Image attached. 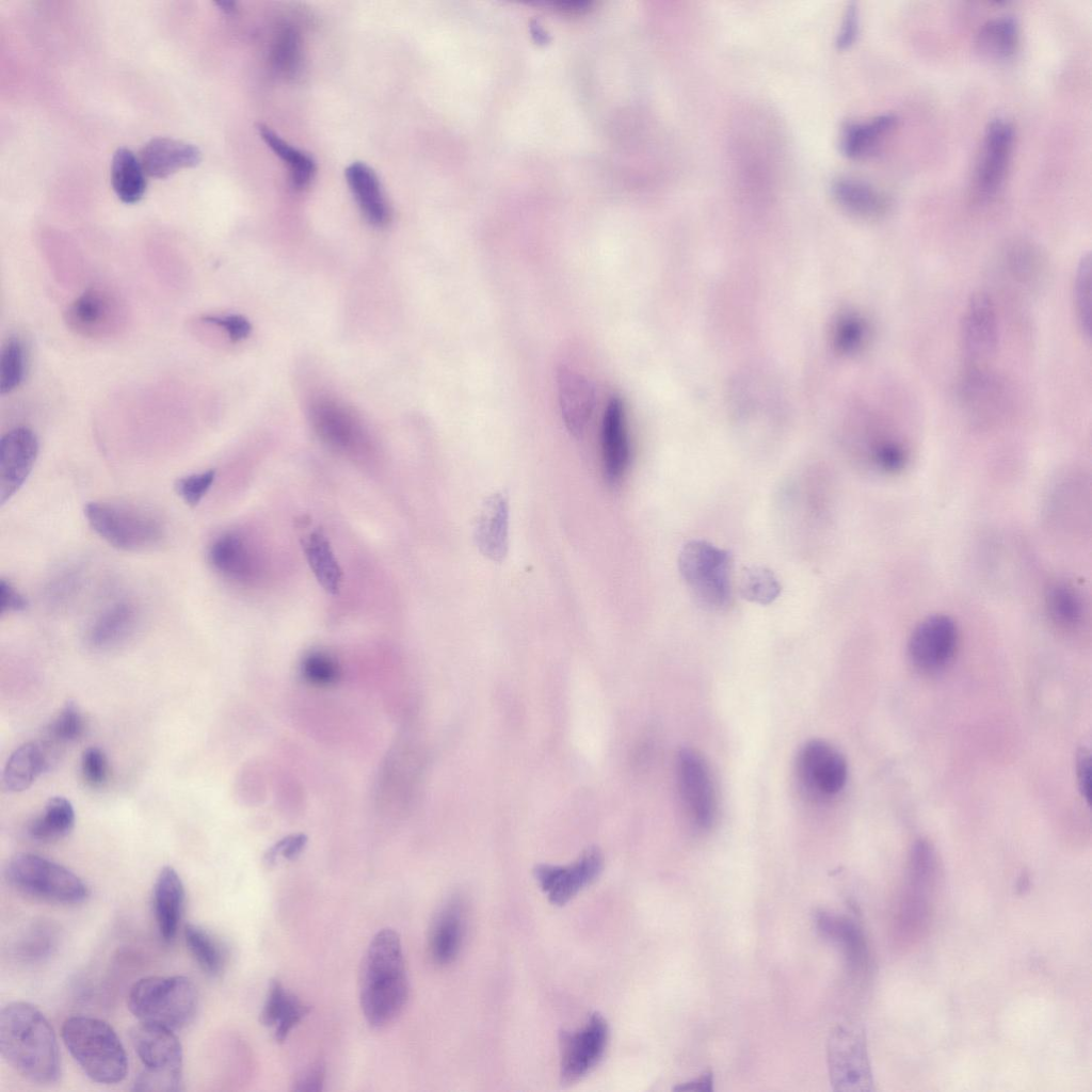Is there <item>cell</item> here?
Listing matches in <instances>:
<instances>
[{"label": "cell", "instance_id": "cell-8", "mask_svg": "<svg viewBox=\"0 0 1092 1092\" xmlns=\"http://www.w3.org/2000/svg\"><path fill=\"white\" fill-rule=\"evenodd\" d=\"M678 569L695 599L705 608L721 610L730 604L727 551L706 541H690L678 555Z\"/></svg>", "mask_w": 1092, "mask_h": 1092}, {"label": "cell", "instance_id": "cell-14", "mask_svg": "<svg viewBox=\"0 0 1092 1092\" xmlns=\"http://www.w3.org/2000/svg\"><path fill=\"white\" fill-rule=\"evenodd\" d=\"M796 767L804 789L819 798H831L840 792L848 777L842 754L821 739L805 742L798 753Z\"/></svg>", "mask_w": 1092, "mask_h": 1092}, {"label": "cell", "instance_id": "cell-26", "mask_svg": "<svg viewBox=\"0 0 1092 1092\" xmlns=\"http://www.w3.org/2000/svg\"><path fill=\"white\" fill-rule=\"evenodd\" d=\"M464 927V904L454 896L443 905L431 927L430 952L437 964L446 965L456 958L462 946Z\"/></svg>", "mask_w": 1092, "mask_h": 1092}, {"label": "cell", "instance_id": "cell-58", "mask_svg": "<svg viewBox=\"0 0 1092 1092\" xmlns=\"http://www.w3.org/2000/svg\"><path fill=\"white\" fill-rule=\"evenodd\" d=\"M711 1081H712L711 1080V1075L710 1074H705L701 1078L696 1079L693 1082H690L688 1085L678 1087L677 1090H681V1091H687V1090L688 1091H710L711 1090Z\"/></svg>", "mask_w": 1092, "mask_h": 1092}, {"label": "cell", "instance_id": "cell-32", "mask_svg": "<svg viewBox=\"0 0 1092 1092\" xmlns=\"http://www.w3.org/2000/svg\"><path fill=\"white\" fill-rule=\"evenodd\" d=\"M52 762L49 745L30 741L18 746L10 756L3 770L2 783L10 792L28 789Z\"/></svg>", "mask_w": 1092, "mask_h": 1092}, {"label": "cell", "instance_id": "cell-6", "mask_svg": "<svg viewBox=\"0 0 1092 1092\" xmlns=\"http://www.w3.org/2000/svg\"><path fill=\"white\" fill-rule=\"evenodd\" d=\"M5 877L18 892L53 903L76 904L90 895L86 884L68 868L33 853L10 858Z\"/></svg>", "mask_w": 1092, "mask_h": 1092}, {"label": "cell", "instance_id": "cell-15", "mask_svg": "<svg viewBox=\"0 0 1092 1092\" xmlns=\"http://www.w3.org/2000/svg\"><path fill=\"white\" fill-rule=\"evenodd\" d=\"M67 325L77 334L90 338H106L117 334L126 323L123 302L113 293L99 288L86 290L67 308Z\"/></svg>", "mask_w": 1092, "mask_h": 1092}, {"label": "cell", "instance_id": "cell-51", "mask_svg": "<svg viewBox=\"0 0 1092 1092\" xmlns=\"http://www.w3.org/2000/svg\"><path fill=\"white\" fill-rule=\"evenodd\" d=\"M1011 268L1019 277L1035 276L1041 269V258L1034 248L1026 245L1015 246L1011 250Z\"/></svg>", "mask_w": 1092, "mask_h": 1092}, {"label": "cell", "instance_id": "cell-56", "mask_svg": "<svg viewBox=\"0 0 1092 1092\" xmlns=\"http://www.w3.org/2000/svg\"><path fill=\"white\" fill-rule=\"evenodd\" d=\"M26 597L7 580H0V613L20 612L27 609Z\"/></svg>", "mask_w": 1092, "mask_h": 1092}, {"label": "cell", "instance_id": "cell-53", "mask_svg": "<svg viewBox=\"0 0 1092 1092\" xmlns=\"http://www.w3.org/2000/svg\"><path fill=\"white\" fill-rule=\"evenodd\" d=\"M202 321L222 327L234 341L247 337L251 332L250 322L239 315L204 316Z\"/></svg>", "mask_w": 1092, "mask_h": 1092}, {"label": "cell", "instance_id": "cell-20", "mask_svg": "<svg viewBox=\"0 0 1092 1092\" xmlns=\"http://www.w3.org/2000/svg\"><path fill=\"white\" fill-rule=\"evenodd\" d=\"M557 383L564 424L572 435L579 437L595 405L594 387L584 375L565 365L558 368Z\"/></svg>", "mask_w": 1092, "mask_h": 1092}, {"label": "cell", "instance_id": "cell-5", "mask_svg": "<svg viewBox=\"0 0 1092 1092\" xmlns=\"http://www.w3.org/2000/svg\"><path fill=\"white\" fill-rule=\"evenodd\" d=\"M130 1041L143 1066L134 1091L181 1090L183 1054L173 1030L139 1022L130 1030Z\"/></svg>", "mask_w": 1092, "mask_h": 1092}, {"label": "cell", "instance_id": "cell-28", "mask_svg": "<svg viewBox=\"0 0 1092 1092\" xmlns=\"http://www.w3.org/2000/svg\"><path fill=\"white\" fill-rule=\"evenodd\" d=\"M1044 608L1049 622L1063 631H1077L1089 616L1082 592L1071 581L1058 580L1046 590Z\"/></svg>", "mask_w": 1092, "mask_h": 1092}, {"label": "cell", "instance_id": "cell-47", "mask_svg": "<svg viewBox=\"0 0 1092 1092\" xmlns=\"http://www.w3.org/2000/svg\"><path fill=\"white\" fill-rule=\"evenodd\" d=\"M302 674L314 685L327 686L338 680L340 668L330 655L315 652L303 659Z\"/></svg>", "mask_w": 1092, "mask_h": 1092}, {"label": "cell", "instance_id": "cell-33", "mask_svg": "<svg viewBox=\"0 0 1092 1092\" xmlns=\"http://www.w3.org/2000/svg\"><path fill=\"white\" fill-rule=\"evenodd\" d=\"M832 194L845 210L858 216H879L887 209L885 196L862 179L838 178L832 184Z\"/></svg>", "mask_w": 1092, "mask_h": 1092}, {"label": "cell", "instance_id": "cell-10", "mask_svg": "<svg viewBox=\"0 0 1092 1092\" xmlns=\"http://www.w3.org/2000/svg\"><path fill=\"white\" fill-rule=\"evenodd\" d=\"M609 1040L605 1017L595 1012L584 1026L560 1035V1076L563 1083H574L588 1075L601 1060Z\"/></svg>", "mask_w": 1092, "mask_h": 1092}, {"label": "cell", "instance_id": "cell-18", "mask_svg": "<svg viewBox=\"0 0 1092 1092\" xmlns=\"http://www.w3.org/2000/svg\"><path fill=\"white\" fill-rule=\"evenodd\" d=\"M38 454L36 435L20 427L0 441V502L4 504L25 483Z\"/></svg>", "mask_w": 1092, "mask_h": 1092}, {"label": "cell", "instance_id": "cell-25", "mask_svg": "<svg viewBox=\"0 0 1092 1092\" xmlns=\"http://www.w3.org/2000/svg\"><path fill=\"white\" fill-rule=\"evenodd\" d=\"M139 624L136 608L127 601L115 603L98 614L86 631V642L95 649L117 647L129 640Z\"/></svg>", "mask_w": 1092, "mask_h": 1092}, {"label": "cell", "instance_id": "cell-24", "mask_svg": "<svg viewBox=\"0 0 1092 1092\" xmlns=\"http://www.w3.org/2000/svg\"><path fill=\"white\" fill-rule=\"evenodd\" d=\"M184 898V886L177 871L171 866L163 867L154 884L152 904L159 934L166 943L177 934Z\"/></svg>", "mask_w": 1092, "mask_h": 1092}, {"label": "cell", "instance_id": "cell-49", "mask_svg": "<svg viewBox=\"0 0 1092 1092\" xmlns=\"http://www.w3.org/2000/svg\"><path fill=\"white\" fill-rule=\"evenodd\" d=\"M81 774L91 787H101L109 776V765L103 751L97 746L84 750L81 756Z\"/></svg>", "mask_w": 1092, "mask_h": 1092}, {"label": "cell", "instance_id": "cell-40", "mask_svg": "<svg viewBox=\"0 0 1092 1092\" xmlns=\"http://www.w3.org/2000/svg\"><path fill=\"white\" fill-rule=\"evenodd\" d=\"M183 934L188 949L199 967L210 976H219L225 965V952L220 942L195 924L186 925Z\"/></svg>", "mask_w": 1092, "mask_h": 1092}, {"label": "cell", "instance_id": "cell-11", "mask_svg": "<svg viewBox=\"0 0 1092 1092\" xmlns=\"http://www.w3.org/2000/svg\"><path fill=\"white\" fill-rule=\"evenodd\" d=\"M958 645L956 622L949 615L937 613L925 617L914 627L908 642V654L916 669L934 673L952 661Z\"/></svg>", "mask_w": 1092, "mask_h": 1092}, {"label": "cell", "instance_id": "cell-29", "mask_svg": "<svg viewBox=\"0 0 1092 1092\" xmlns=\"http://www.w3.org/2000/svg\"><path fill=\"white\" fill-rule=\"evenodd\" d=\"M310 416L319 436L327 444L338 449H349L358 440V424L338 402L321 398L311 404Z\"/></svg>", "mask_w": 1092, "mask_h": 1092}, {"label": "cell", "instance_id": "cell-43", "mask_svg": "<svg viewBox=\"0 0 1092 1092\" xmlns=\"http://www.w3.org/2000/svg\"><path fill=\"white\" fill-rule=\"evenodd\" d=\"M1073 300L1076 319L1082 335H1091V256H1081L1075 272Z\"/></svg>", "mask_w": 1092, "mask_h": 1092}, {"label": "cell", "instance_id": "cell-46", "mask_svg": "<svg viewBox=\"0 0 1092 1092\" xmlns=\"http://www.w3.org/2000/svg\"><path fill=\"white\" fill-rule=\"evenodd\" d=\"M910 461V452L903 443L897 439L879 441L872 450V462L883 472L896 475L902 471Z\"/></svg>", "mask_w": 1092, "mask_h": 1092}, {"label": "cell", "instance_id": "cell-35", "mask_svg": "<svg viewBox=\"0 0 1092 1092\" xmlns=\"http://www.w3.org/2000/svg\"><path fill=\"white\" fill-rule=\"evenodd\" d=\"M145 171L140 159L128 148L119 147L113 155L111 182L117 197L126 204L138 203L146 191Z\"/></svg>", "mask_w": 1092, "mask_h": 1092}, {"label": "cell", "instance_id": "cell-41", "mask_svg": "<svg viewBox=\"0 0 1092 1092\" xmlns=\"http://www.w3.org/2000/svg\"><path fill=\"white\" fill-rule=\"evenodd\" d=\"M26 370L27 350L23 341L17 336L7 338L1 350V394H7L17 388L25 379Z\"/></svg>", "mask_w": 1092, "mask_h": 1092}, {"label": "cell", "instance_id": "cell-13", "mask_svg": "<svg viewBox=\"0 0 1092 1092\" xmlns=\"http://www.w3.org/2000/svg\"><path fill=\"white\" fill-rule=\"evenodd\" d=\"M677 781L689 818L698 829H709L717 815L716 790L709 767L695 750L686 748L679 752Z\"/></svg>", "mask_w": 1092, "mask_h": 1092}, {"label": "cell", "instance_id": "cell-4", "mask_svg": "<svg viewBox=\"0 0 1092 1092\" xmlns=\"http://www.w3.org/2000/svg\"><path fill=\"white\" fill-rule=\"evenodd\" d=\"M197 991L184 976H149L130 987L127 1005L141 1023L171 1030L186 1026L197 1008Z\"/></svg>", "mask_w": 1092, "mask_h": 1092}, {"label": "cell", "instance_id": "cell-22", "mask_svg": "<svg viewBox=\"0 0 1092 1092\" xmlns=\"http://www.w3.org/2000/svg\"><path fill=\"white\" fill-rule=\"evenodd\" d=\"M604 471L607 481L616 484L629 464V443L625 424L624 404L619 397L610 399L601 428Z\"/></svg>", "mask_w": 1092, "mask_h": 1092}, {"label": "cell", "instance_id": "cell-48", "mask_svg": "<svg viewBox=\"0 0 1092 1092\" xmlns=\"http://www.w3.org/2000/svg\"><path fill=\"white\" fill-rule=\"evenodd\" d=\"M215 470L208 469L198 473L177 479L175 491L177 495L189 505H196L210 489L215 479Z\"/></svg>", "mask_w": 1092, "mask_h": 1092}, {"label": "cell", "instance_id": "cell-50", "mask_svg": "<svg viewBox=\"0 0 1092 1092\" xmlns=\"http://www.w3.org/2000/svg\"><path fill=\"white\" fill-rule=\"evenodd\" d=\"M867 336L868 326L858 317L850 316L846 318L839 327V344L849 352H854L863 347Z\"/></svg>", "mask_w": 1092, "mask_h": 1092}, {"label": "cell", "instance_id": "cell-39", "mask_svg": "<svg viewBox=\"0 0 1092 1092\" xmlns=\"http://www.w3.org/2000/svg\"><path fill=\"white\" fill-rule=\"evenodd\" d=\"M257 129L272 151L288 164L292 186L298 190L306 188L316 173L314 159L290 145L269 127L260 124Z\"/></svg>", "mask_w": 1092, "mask_h": 1092}, {"label": "cell", "instance_id": "cell-34", "mask_svg": "<svg viewBox=\"0 0 1092 1092\" xmlns=\"http://www.w3.org/2000/svg\"><path fill=\"white\" fill-rule=\"evenodd\" d=\"M302 548L319 584L327 593L337 594L342 571L326 535L319 529L314 530L303 539Z\"/></svg>", "mask_w": 1092, "mask_h": 1092}, {"label": "cell", "instance_id": "cell-59", "mask_svg": "<svg viewBox=\"0 0 1092 1092\" xmlns=\"http://www.w3.org/2000/svg\"><path fill=\"white\" fill-rule=\"evenodd\" d=\"M216 4L225 12H231L235 10L234 2H218Z\"/></svg>", "mask_w": 1092, "mask_h": 1092}, {"label": "cell", "instance_id": "cell-31", "mask_svg": "<svg viewBox=\"0 0 1092 1092\" xmlns=\"http://www.w3.org/2000/svg\"><path fill=\"white\" fill-rule=\"evenodd\" d=\"M309 1011V1006L289 993L279 980L273 979L259 1019L262 1025L275 1028L274 1039L282 1043Z\"/></svg>", "mask_w": 1092, "mask_h": 1092}, {"label": "cell", "instance_id": "cell-44", "mask_svg": "<svg viewBox=\"0 0 1092 1092\" xmlns=\"http://www.w3.org/2000/svg\"><path fill=\"white\" fill-rule=\"evenodd\" d=\"M274 69L286 77H293L301 64V42L299 34L288 28L283 30L272 50Z\"/></svg>", "mask_w": 1092, "mask_h": 1092}, {"label": "cell", "instance_id": "cell-37", "mask_svg": "<svg viewBox=\"0 0 1092 1092\" xmlns=\"http://www.w3.org/2000/svg\"><path fill=\"white\" fill-rule=\"evenodd\" d=\"M74 824L75 810L71 803L64 797H53L48 800L43 813L29 822L27 831L35 840L51 841L66 836Z\"/></svg>", "mask_w": 1092, "mask_h": 1092}, {"label": "cell", "instance_id": "cell-2", "mask_svg": "<svg viewBox=\"0 0 1092 1092\" xmlns=\"http://www.w3.org/2000/svg\"><path fill=\"white\" fill-rule=\"evenodd\" d=\"M359 1002L367 1023L381 1028L403 1010L410 993L400 935L390 928L378 931L362 960Z\"/></svg>", "mask_w": 1092, "mask_h": 1092}, {"label": "cell", "instance_id": "cell-1", "mask_svg": "<svg viewBox=\"0 0 1092 1092\" xmlns=\"http://www.w3.org/2000/svg\"><path fill=\"white\" fill-rule=\"evenodd\" d=\"M0 1051L26 1079L50 1085L61 1076V1057L54 1031L33 1005L14 1001L0 1012Z\"/></svg>", "mask_w": 1092, "mask_h": 1092}, {"label": "cell", "instance_id": "cell-7", "mask_svg": "<svg viewBox=\"0 0 1092 1092\" xmlns=\"http://www.w3.org/2000/svg\"><path fill=\"white\" fill-rule=\"evenodd\" d=\"M84 515L102 540L121 550L150 549L164 537V528L156 516L131 505L93 501L84 507Z\"/></svg>", "mask_w": 1092, "mask_h": 1092}, {"label": "cell", "instance_id": "cell-9", "mask_svg": "<svg viewBox=\"0 0 1092 1092\" xmlns=\"http://www.w3.org/2000/svg\"><path fill=\"white\" fill-rule=\"evenodd\" d=\"M936 872L930 852L920 848L912 862L895 921L896 940L911 947L926 935L934 908Z\"/></svg>", "mask_w": 1092, "mask_h": 1092}, {"label": "cell", "instance_id": "cell-42", "mask_svg": "<svg viewBox=\"0 0 1092 1092\" xmlns=\"http://www.w3.org/2000/svg\"><path fill=\"white\" fill-rule=\"evenodd\" d=\"M739 590L744 599L768 605L778 596L781 585L771 571L761 566H752L743 571Z\"/></svg>", "mask_w": 1092, "mask_h": 1092}, {"label": "cell", "instance_id": "cell-3", "mask_svg": "<svg viewBox=\"0 0 1092 1092\" xmlns=\"http://www.w3.org/2000/svg\"><path fill=\"white\" fill-rule=\"evenodd\" d=\"M61 1035L74 1060L93 1081L114 1085L125 1079L127 1054L107 1022L86 1015L70 1016L64 1021Z\"/></svg>", "mask_w": 1092, "mask_h": 1092}, {"label": "cell", "instance_id": "cell-52", "mask_svg": "<svg viewBox=\"0 0 1092 1092\" xmlns=\"http://www.w3.org/2000/svg\"><path fill=\"white\" fill-rule=\"evenodd\" d=\"M325 1063L317 1060L305 1067L294 1079L292 1090L299 1092H319L325 1080Z\"/></svg>", "mask_w": 1092, "mask_h": 1092}, {"label": "cell", "instance_id": "cell-54", "mask_svg": "<svg viewBox=\"0 0 1092 1092\" xmlns=\"http://www.w3.org/2000/svg\"><path fill=\"white\" fill-rule=\"evenodd\" d=\"M858 33V9L855 2H850L846 9L836 45L840 50L849 48L856 39Z\"/></svg>", "mask_w": 1092, "mask_h": 1092}, {"label": "cell", "instance_id": "cell-12", "mask_svg": "<svg viewBox=\"0 0 1092 1092\" xmlns=\"http://www.w3.org/2000/svg\"><path fill=\"white\" fill-rule=\"evenodd\" d=\"M960 339L967 369H982L980 365L995 356L999 343L998 318L987 293L980 291L969 298L961 321Z\"/></svg>", "mask_w": 1092, "mask_h": 1092}, {"label": "cell", "instance_id": "cell-55", "mask_svg": "<svg viewBox=\"0 0 1092 1092\" xmlns=\"http://www.w3.org/2000/svg\"><path fill=\"white\" fill-rule=\"evenodd\" d=\"M305 844L306 838L304 835H293L284 838L269 850L266 855V862L271 865L278 855L287 860H293L301 853Z\"/></svg>", "mask_w": 1092, "mask_h": 1092}, {"label": "cell", "instance_id": "cell-57", "mask_svg": "<svg viewBox=\"0 0 1092 1092\" xmlns=\"http://www.w3.org/2000/svg\"><path fill=\"white\" fill-rule=\"evenodd\" d=\"M1077 775L1082 797L1090 802L1091 796V760L1087 751H1081L1077 760Z\"/></svg>", "mask_w": 1092, "mask_h": 1092}, {"label": "cell", "instance_id": "cell-16", "mask_svg": "<svg viewBox=\"0 0 1092 1092\" xmlns=\"http://www.w3.org/2000/svg\"><path fill=\"white\" fill-rule=\"evenodd\" d=\"M829 1069L834 1090L865 1091L871 1089V1076L863 1035L846 1027H837L829 1040Z\"/></svg>", "mask_w": 1092, "mask_h": 1092}, {"label": "cell", "instance_id": "cell-21", "mask_svg": "<svg viewBox=\"0 0 1092 1092\" xmlns=\"http://www.w3.org/2000/svg\"><path fill=\"white\" fill-rule=\"evenodd\" d=\"M475 541L480 552L494 562H502L509 549V503L501 493L488 496L482 504L475 526Z\"/></svg>", "mask_w": 1092, "mask_h": 1092}, {"label": "cell", "instance_id": "cell-19", "mask_svg": "<svg viewBox=\"0 0 1092 1092\" xmlns=\"http://www.w3.org/2000/svg\"><path fill=\"white\" fill-rule=\"evenodd\" d=\"M1013 144V128L1005 119L995 118L986 127L976 172V186L983 197L994 196L1001 188L1008 171Z\"/></svg>", "mask_w": 1092, "mask_h": 1092}, {"label": "cell", "instance_id": "cell-38", "mask_svg": "<svg viewBox=\"0 0 1092 1092\" xmlns=\"http://www.w3.org/2000/svg\"><path fill=\"white\" fill-rule=\"evenodd\" d=\"M1018 42V28L1012 16L985 22L977 36V49L984 58L1006 60L1013 55Z\"/></svg>", "mask_w": 1092, "mask_h": 1092}, {"label": "cell", "instance_id": "cell-27", "mask_svg": "<svg viewBox=\"0 0 1092 1092\" xmlns=\"http://www.w3.org/2000/svg\"><path fill=\"white\" fill-rule=\"evenodd\" d=\"M207 557L210 565L228 579L247 582L256 574L255 558L246 542L237 533L227 532L214 539Z\"/></svg>", "mask_w": 1092, "mask_h": 1092}, {"label": "cell", "instance_id": "cell-30", "mask_svg": "<svg viewBox=\"0 0 1092 1092\" xmlns=\"http://www.w3.org/2000/svg\"><path fill=\"white\" fill-rule=\"evenodd\" d=\"M349 188L366 220L374 226L389 221V208L381 182L364 162H353L346 168Z\"/></svg>", "mask_w": 1092, "mask_h": 1092}, {"label": "cell", "instance_id": "cell-23", "mask_svg": "<svg viewBox=\"0 0 1092 1092\" xmlns=\"http://www.w3.org/2000/svg\"><path fill=\"white\" fill-rule=\"evenodd\" d=\"M139 159L148 176L166 178L180 168L196 166L202 154L193 144L159 136L143 146Z\"/></svg>", "mask_w": 1092, "mask_h": 1092}, {"label": "cell", "instance_id": "cell-45", "mask_svg": "<svg viewBox=\"0 0 1092 1092\" xmlns=\"http://www.w3.org/2000/svg\"><path fill=\"white\" fill-rule=\"evenodd\" d=\"M84 721L78 705L68 701L48 725V736L54 742H71L81 737Z\"/></svg>", "mask_w": 1092, "mask_h": 1092}, {"label": "cell", "instance_id": "cell-36", "mask_svg": "<svg viewBox=\"0 0 1092 1092\" xmlns=\"http://www.w3.org/2000/svg\"><path fill=\"white\" fill-rule=\"evenodd\" d=\"M896 122L895 115L882 114L868 122L847 124L840 135L842 154L852 159L868 155L879 140L893 129Z\"/></svg>", "mask_w": 1092, "mask_h": 1092}, {"label": "cell", "instance_id": "cell-17", "mask_svg": "<svg viewBox=\"0 0 1092 1092\" xmlns=\"http://www.w3.org/2000/svg\"><path fill=\"white\" fill-rule=\"evenodd\" d=\"M604 867V857L598 848L591 847L569 865H537L534 877L548 900L564 905L582 888L594 882Z\"/></svg>", "mask_w": 1092, "mask_h": 1092}]
</instances>
